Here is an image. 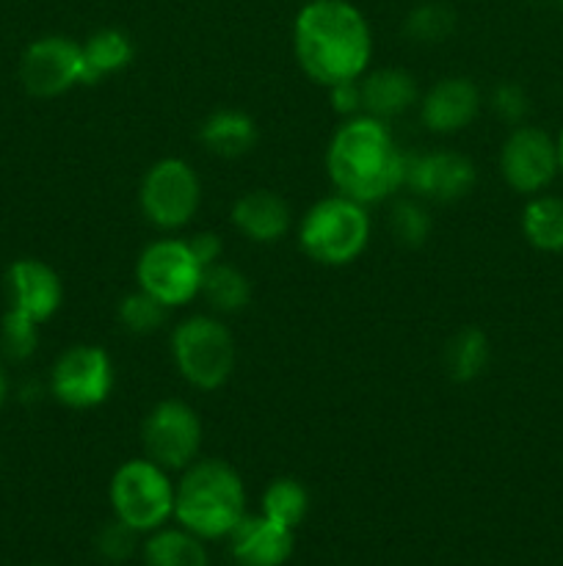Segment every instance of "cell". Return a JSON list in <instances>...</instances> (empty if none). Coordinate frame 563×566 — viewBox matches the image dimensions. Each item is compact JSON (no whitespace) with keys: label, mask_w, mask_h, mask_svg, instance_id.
Returning a JSON list of instances; mask_svg holds the SVG:
<instances>
[{"label":"cell","mask_w":563,"mask_h":566,"mask_svg":"<svg viewBox=\"0 0 563 566\" xmlns=\"http://www.w3.org/2000/svg\"><path fill=\"white\" fill-rule=\"evenodd\" d=\"M136 536L138 531H132L130 525H125L121 520L103 525L97 534V553L110 564H121L125 558H130L136 553Z\"/></svg>","instance_id":"31"},{"label":"cell","mask_w":563,"mask_h":566,"mask_svg":"<svg viewBox=\"0 0 563 566\" xmlns=\"http://www.w3.org/2000/svg\"><path fill=\"white\" fill-rule=\"evenodd\" d=\"M196 534L180 528H158L144 542L147 566H208V551Z\"/></svg>","instance_id":"24"},{"label":"cell","mask_w":563,"mask_h":566,"mask_svg":"<svg viewBox=\"0 0 563 566\" xmlns=\"http://www.w3.org/2000/svg\"><path fill=\"white\" fill-rule=\"evenodd\" d=\"M368 205L342 193L318 199L298 221V247L312 263L340 269L362 258L370 243Z\"/></svg>","instance_id":"4"},{"label":"cell","mask_w":563,"mask_h":566,"mask_svg":"<svg viewBox=\"0 0 563 566\" xmlns=\"http://www.w3.org/2000/svg\"><path fill=\"white\" fill-rule=\"evenodd\" d=\"M557 3H561V9H563V0H557Z\"/></svg>","instance_id":"36"},{"label":"cell","mask_w":563,"mask_h":566,"mask_svg":"<svg viewBox=\"0 0 563 566\" xmlns=\"http://www.w3.org/2000/svg\"><path fill=\"white\" fill-rule=\"evenodd\" d=\"M489 108L502 125L508 127H517L524 125L528 119V111H530V97L519 83L513 81H502L491 88L489 94Z\"/></svg>","instance_id":"30"},{"label":"cell","mask_w":563,"mask_h":566,"mask_svg":"<svg viewBox=\"0 0 563 566\" xmlns=\"http://www.w3.org/2000/svg\"><path fill=\"white\" fill-rule=\"evenodd\" d=\"M500 175L522 197L544 193L561 175L555 138L533 125L511 127L500 147Z\"/></svg>","instance_id":"11"},{"label":"cell","mask_w":563,"mask_h":566,"mask_svg":"<svg viewBox=\"0 0 563 566\" xmlns=\"http://www.w3.org/2000/svg\"><path fill=\"white\" fill-rule=\"evenodd\" d=\"M329 99L334 114H340L342 119H351V116L362 114V86H359V81L329 86Z\"/></svg>","instance_id":"32"},{"label":"cell","mask_w":563,"mask_h":566,"mask_svg":"<svg viewBox=\"0 0 563 566\" xmlns=\"http://www.w3.org/2000/svg\"><path fill=\"white\" fill-rule=\"evenodd\" d=\"M522 235L533 249L546 254L563 252V197L535 193L522 210Z\"/></svg>","instance_id":"22"},{"label":"cell","mask_w":563,"mask_h":566,"mask_svg":"<svg viewBox=\"0 0 563 566\" xmlns=\"http://www.w3.org/2000/svg\"><path fill=\"white\" fill-rule=\"evenodd\" d=\"M456 31V11L447 3H419L403 20V33L408 42L442 44Z\"/></svg>","instance_id":"27"},{"label":"cell","mask_w":563,"mask_h":566,"mask_svg":"<svg viewBox=\"0 0 563 566\" xmlns=\"http://www.w3.org/2000/svg\"><path fill=\"white\" fill-rule=\"evenodd\" d=\"M199 296L208 302L215 315H235L252 302V282L237 265L219 260L204 269Z\"/></svg>","instance_id":"21"},{"label":"cell","mask_w":563,"mask_h":566,"mask_svg":"<svg viewBox=\"0 0 563 566\" xmlns=\"http://www.w3.org/2000/svg\"><path fill=\"white\" fill-rule=\"evenodd\" d=\"M171 359L193 390L213 392L230 381L237 363L235 337L219 315H191L171 332Z\"/></svg>","instance_id":"5"},{"label":"cell","mask_w":563,"mask_h":566,"mask_svg":"<svg viewBox=\"0 0 563 566\" xmlns=\"http://www.w3.org/2000/svg\"><path fill=\"white\" fill-rule=\"evenodd\" d=\"M406 153L392 138L390 125L373 116H351L331 136L326 171L337 193L362 205L390 199L403 188Z\"/></svg>","instance_id":"2"},{"label":"cell","mask_w":563,"mask_h":566,"mask_svg":"<svg viewBox=\"0 0 563 566\" xmlns=\"http://www.w3.org/2000/svg\"><path fill=\"white\" fill-rule=\"evenodd\" d=\"M475 166L456 149L406 153L403 188L423 202H458L475 188Z\"/></svg>","instance_id":"13"},{"label":"cell","mask_w":563,"mask_h":566,"mask_svg":"<svg viewBox=\"0 0 563 566\" xmlns=\"http://www.w3.org/2000/svg\"><path fill=\"white\" fill-rule=\"evenodd\" d=\"M6 293H9V310L28 315L36 324L53 318L64 302V285L55 269L44 260L22 258L14 260L6 271Z\"/></svg>","instance_id":"15"},{"label":"cell","mask_w":563,"mask_h":566,"mask_svg":"<svg viewBox=\"0 0 563 566\" xmlns=\"http://www.w3.org/2000/svg\"><path fill=\"white\" fill-rule=\"evenodd\" d=\"M3 348L11 359L22 363V359L33 357L39 346V324L31 321L28 315L17 313V310H9L3 315Z\"/></svg>","instance_id":"29"},{"label":"cell","mask_w":563,"mask_h":566,"mask_svg":"<svg viewBox=\"0 0 563 566\" xmlns=\"http://www.w3.org/2000/svg\"><path fill=\"white\" fill-rule=\"evenodd\" d=\"M202 263L193 258L185 238H158L136 260V285L169 310L185 307L202 287Z\"/></svg>","instance_id":"8"},{"label":"cell","mask_w":563,"mask_h":566,"mask_svg":"<svg viewBox=\"0 0 563 566\" xmlns=\"http://www.w3.org/2000/svg\"><path fill=\"white\" fill-rule=\"evenodd\" d=\"M230 221L246 241L270 247L290 232L293 210L276 191L254 188L232 202Z\"/></svg>","instance_id":"16"},{"label":"cell","mask_w":563,"mask_h":566,"mask_svg":"<svg viewBox=\"0 0 563 566\" xmlns=\"http://www.w3.org/2000/svg\"><path fill=\"white\" fill-rule=\"evenodd\" d=\"M116 520L138 534H152L174 517V481L152 459L138 457L119 464L108 486Z\"/></svg>","instance_id":"6"},{"label":"cell","mask_w":563,"mask_h":566,"mask_svg":"<svg viewBox=\"0 0 563 566\" xmlns=\"http://www.w3.org/2000/svg\"><path fill=\"white\" fill-rule=\"evenodd\" d=\"M226 539L241 566H282L293 556V528H285L263 514H246Z\"/></svg>","instance_id":"17"},{"label":"cell","mask_w":563,"mask_h":566,"mask_svg":"<svg viewBox=\"0 0 563 566\" xmlns=\"http://www.w3.org/2000/svg\"><path fill=\"white\" fill-rule=\"evenodd\" d=\"M33 566H44V564H33Z\"/></svg>","instance_id":"37"},{"label":"cell","mask_w":563,"mask_h":566,"mask_svg":"<svg viewBox=\"0 0 563 566\" xmlns=\"http://www.w3.org/2000/svg\"><path fill=\"white\" fill-rule=\"evenodd\" d=\"M6 396H9V381H6V374H3V368H0V409H3V403H6Z\"/></svg>","instance_id":"34"},{"label":"cell","mask_w":563,"mask_h":566,"mask_svg":"<svg viewBox=\"0 0 563 566\" xmlns=\"http://www.w3.org/2000/svg\"><path fill=\"white\" fill-rule=\"evenodd\" d=\"M116 318H119L121 329L130 332V335H152L169 318V307L160 304L158 298L144 293L141 287H136L132 293L121 296L119 307H116Z\"/></svg>","instance_id":"28"},{"label":"cell","mask_w":563,"mask_h":566,"mask_svg":"<svg viewBox=\"0 0 563 566\" xmlns=\"http://www.w3.org/2000/svg\"><path fill=\"white\" fill-rule=\"evenodd\" d=\"M114 390V363L103 346H70L50 370V392L70 409L103 407Z\"/></svg>","instance_id":"10"},{"label":"cell","mask_w":563,"mask_h":566,"mask_svg":"<svg viewBox=\"0 0 563 566\" xmlns=\"http://www.w3.org/2000/svg\"><path fill=\"white\" fill-rule=\"evenodd\" d=\"M20 81L33 97H61L86 83L83 44L70 36H42L25 48L20 59Z\"/></svg>","instance_id":"12"},{"label":"cell","mask_w":563,"mask_h":566,"mask_svg":"<svg viewBox=\"0 0 563 566\" xmlns=\"http://www.w3.org/2000/svg\"><path fill=\"white\" fill-rule=\"evenodd\" d=\"M246 517V486L224 459H196L174 484V520L199 539H224Z\"/></svg>","instance_id":"3"},{"label":"cell","mask_w":563,"mask_h":566,"mask_svg":"<svg viewBox=\"0 0 563 566\" xmlns=\"http://www.w3.org/2000/svg\"><path fill=\"white\" fill-rule=\"evenodd\" d=\"M202 205V180L182 158H160L144 171L138 186L141 216L160 232L185 230Z\"/></svg>","instance_id":"7"},{"label":"cell","mask_w":563,"mask_h":566,"mask_svg":"<svg viewBox=\"0 0 563 566\" xmlns=\"http://www.w3.org/2000/svg\"><path fill=\"white\" fill-rule=\"evenodd\" d=\"M204 429L196 409L180 398L158 401L141 423L144 457L169 473H182L202 451Z\"/></svg>","instance_id":"9"},{"label":"cell","mask_w":563,"mask_h":566,"mask_svg":"<svg viewBox=\"0 0 563 566\" xmlns=\"http://www.w3.org/2000/svg\"><path fill=\"white\" fill-rule=\"evenodd\" d=\"M362 86V114L390 125L419 103V88L412 72L397 66H381L359 77Z\"/></svg>","instance_id":"18"},{"label":"cell","mask_w":563,"mask_h":566,"mask_svg":"<svg viewBox=\"0 0 563 566\" xmlns=\"http://www.w3.org/2000/svg\"><path fill=\"white\" fill-rule=\"evenodd\" d=\"M188 247H191L193 258L202 263V269H208V265L219 263V260H224V243H221V238L215 235V232H193V235L185 238Z\"/></svg>","instance_id":"33"},{"label":"cell","mask_w":563,"mask_h":566,"mask_svg":"<svg viewBox=\"0 0 563 566\" xmlns=\"http://www.w3.org/2000/svg\"><path fill=\"white\" fill-rule=\"evenodd\" d=\"M132 61V42L119 28H99L83 42V64H86V86L116 75Z\"/></svg>","instance_id":"23"},{"label":"cell","mask_w":563,"mask_h":566,"mask_svg":"<svg viewBox=\"0 0 563 566\" xmlns=\"http://www.w3.org/2000/svg\"><path fill=\"white\" fill-rule=\"evenodd\" d=\"M555 144H557V166H561V175H563V130L557 133Z\"/></svg>","instance_id":"35"},{"label":"cell","mask_w":563,"mask_h":566,"mask_svg":"<svg viewBox=\"0 0 563 566\" xmlns=\"http://www.w3.org/2000/svg\"><path fill=\"white\" fill-rule=\"evenodd\" d=\"M480 103L484 97L472 77L447 75L419 94V122L436 136H453L478 119Z\"/></svg>","instance_id":"14"},{"label":"cell","mask_w":563,"mask_h":566,"mask_svg":"<svg viewBox=\"0 0 563 566\" xmlns=\"http://www.w3.org/2000/svg\"><path fill=\"white\" fill-rule=\"evenodd\" d=\"M293 53L320 86L359 81L373 59V31L348 0H309L293 22Z\"/></svg>","instance_id":"1"},{"label":"cell","mask_w":563,"mask_h":566,"mask_svg":"<svg viewBox=\"0 0 563 566\" xmlns=\"http://www.w3.org/2000/svg\"><path fill=\"white\" fill-rule=\"evenodd\" d=\"M390 230L397 243L408 249L423 247L434 230V219H431L428 205L419 197H397L390 208Z\"/></svg>","instance_id":"26"},{"label":"cell","mask_w":563,"mask_h":566,"mask_svg":"<svg viewBox=\"0 0 563 566\" xmlns=\"http://www.w3.org/2000/svg\"><path fill=\"white\" fill-rule=\"evenodd\" d=\"M489 359L491 343L486 337V332H480L478 326H464V329H458L445 343V354H442L447 379L456 381V385H472L475 379H480L484 370L489 368Z\"/></svg>","instance_id":"20"},{"label":"cell","mask_w":563,"mask_h":566,"mask_svg":"<svg viewBox=\"0 0 563 566\" xmlns=\"http://www.w3.org/2000/svg\"><path fill=\"white\" fill-rule=\"evenodd\" d=\"M309 512V492L296 479H276L263 492V517L296 531Z\"/></svg>","instance_id":"25"},{"label":"cell","mask_w":563,"mask_h":566,"mask_svg":"<svg viewBox=\"0 0 563 566\" xmlns=\"http://www.w3.org/2000/svg\"><path fill=\"white\" fill-rule=\"evenodd\" d=\"M257 122L241 108H219L199 125V144L219 158H243L257 144Z\"/></svg>","instance_id":"19"}]
</instances>
